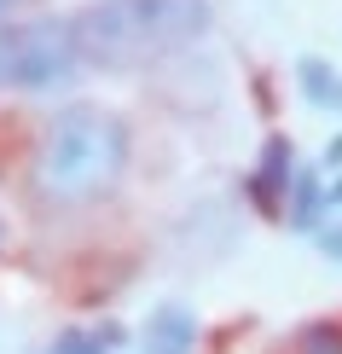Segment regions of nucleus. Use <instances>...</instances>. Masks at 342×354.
<instances>
[{
  "label": "nucleus",
  "mask_w": 342,
  "mask_h": 354,
  "mask_svg": "<svg viewBox=\"0 0 342 354\" xmlns=\"http://www.w3.org/2000/svg\"><path fill=\"white\" fill-rule=\"evenodd\" d=\"M128 163V128L99 105H64L41 134L35 151V186L58 203L99 198Z\"/></svg>",
  "instance_id": "nucleus-1"
},
{
  "label": "nucleus",
  "mask_w": 342,
  "mask_h": 354,
  "mask_svg": "<svg viewBox=\"0 0 342 354\" xmlns=\"http://www.w3.org/2000/svg\"><path fill=\"white\" fill-rule=\"evenodd\" d=\"M209 24V0H93L76 18V47L93 64H140L162 47H180Z\"/></svg>",
  "instance_id": "nucleus-2"
},
{
  "label": "nucleus",
  "mask_w": 342,
  "mask_h": 354,
  "mask_svg": "<svg viewBox=\"0 0 342 354\" xmlns=\"http://www.w3.org/2000/svg\"><path fill=\"white\" fill-rule=\"evenodd\" d=\"M82 58L76 47V24H58V18H35L12 35V87H53L70 76V64Z\"/></svg>",
  "instance_id": "nucleus-3"
},
{
  "label": "nucleus",
  "mask_w": 342,
  "mask_h": 354,
  "mask_svg": "<svg viewBox=\"0 0 342 354\" xmlns=\"http://www.w3.org/2000/svg\"><path fill=\"white\" fill-rule=\"evenodd\" d=\"M296 186V151H290V134H267L261 145V163L249 169V203L261 215H278V198H290Z\"/></svg>",
  "instance_id": "nucleus-4"
},
{
  "label": "nucleus",
  "mask_w": 342,
  "mask_h": 354,
  "mask_svg": "<svg viewBox=\"0 0 342 354\" xmlns=\"http://www.w3.org/2000/svg\"><path fill=\"white\" fill-rule=\"evenodd\" d=\"M296 87H302L307 105H319V111H342V76L325 64V58H302V64H296Z\"/></svg>",
  "instance_id": "nucleus-5"
},
{
  "label": "nucleus",
  "mask_w": 342,
  "mask_h": 354,
  "mask_svg": "<svg viewBox=\"0 0 342 354\" xmlns=\"http://www.w3.org/2000/svg\"><path fill=\"white\" fill-rule=\"evenodd\" d=\"M145 343L191 348V343H198V319H191L186 308H157V314H151V331H145Z\"/></svg>",
  "instance_id": "nucleus-6"
},
{
  "label": "nucleus",
  "mask_w": 342,
  "mask_h": 354,
  "mask_svg": "<svg viewBox=\"0 0 342 354\" xmlns=\"http://www.w3.org/2000/svg\"><path fill=\"white\" fill-rule=\"evenodd\" d=\"M290 198H296L290 221H296L302 232H319V227H314V209H319V174H314V169H296V186H290Z\"/></svg>",
  "instance_id": "nucleus-7"
},
{
  "label": "nucleus",
  "mask_w": 342,
  "mask_h": 354,
  "mask_svg": "<svg viewBox=\"0 0 342 354\" xmlns=\"http://www.w3.org/2000/svg\"><path fill=\"white\" fill-rule=\"evenodd\" d=\"M116 331H58L47 354H111Z\"/></svg>",
  "instance_id": "nucleus-8"
},
{
  "label": "nucleus",
  "mask_w": 342,
  "mask_h": 354,
  "mask_svg": "<svg viewBox=\"0 0 342 354\" xmlns=\"http://www.w3.org/2000/svg\"><path fill=\"white\" fill-rule=\"evenodd\" d=\"M296 354H342V326H331V319L302 326L296 331Z\"/></svg>",
  "instance_id": "nucleus-9"
},
{
  "label": "nucleus",
  "mask_w": 342,
  "mask_h": 354,
  "mask_svg": "<svg viewBox=\"0 0 342 354\" xmlns=\"http://www.w3.org/2000/svg\"><path fill=\"white\" fill-rule=\"evenodd\" d=\"M319 250L331 261H342V221H336V227H319Z\"/></svg>",
  "instance_id": "nucleus-10"
},
{
  "label": "nucleus",
  "mask_w": 342,
  "mask_h": 354,
  "mask_svg": "<svg viewBox=\"0 0 342 354\" xmlns=\"http://www.w3.org/2000/svg\"><path fill=\"white\" fill-rule=\"evenodd\" d=\"M12 82V35H0V87Z\"/></svg>",
  "instance_id": "nucleus-11"
},
{
  "label": "nucleus",
  "mask_w": 342,
  "mask_h": 354,
  "mask_svg": "<svg viewBox=\"0 0 342 354\" xmlns=\"http://www.w3.org/2000/svg\"><path fill=\"white\" fill-rule=\"evenodd\" d=\"M325 163H331V169H342V134H336L331 145H325Z\"/></svg>",
  "instance_id": "nucleus-12"
},
{
  "label": "nucleus",
  "mask_w": 342,
  "mask_h": 354,
  "mask_svg": "<svg viewBox=\"0 0 342 354\" xmlns=\"http://www.w3.org/2000/svg\"><path fill=\"white\" fill-rule=\"evenodd\" d=\"M325 203H336V209H342V174H336L331 186H325Z\"/></svg>",
  "instance_id": "nucleus-13"
},
{
  "label": "nucleus",
  "mask_w": 342,
  "mask_h": 354,
  "mask_svg": "<svg viewBox=\"0 0 342 354\" xmlns=\"http://www.w3.org/2000/svg\"><path fill=\"white\" fill-rule=\"evenodd\" d=\"M145 354H191V348H174V343H145Z\"/></svg>",
  "instance_id": "nucleus-14"
},
{
  "label": "nucleus",
  "mask_w": 342,
  "mask_h": 354,
  "mask_svg": "<svg viewBox=\"0 0 342 354\" xmlns=\"http://www.w3.org/2000/svg\"><path fill=\"white\" fill-rule=\"evenodd\" d=\"M12 6H18V0H0V12H12Z\"/></svg>",
  "instance_id": "nucleus-15"
}]
</instances>
